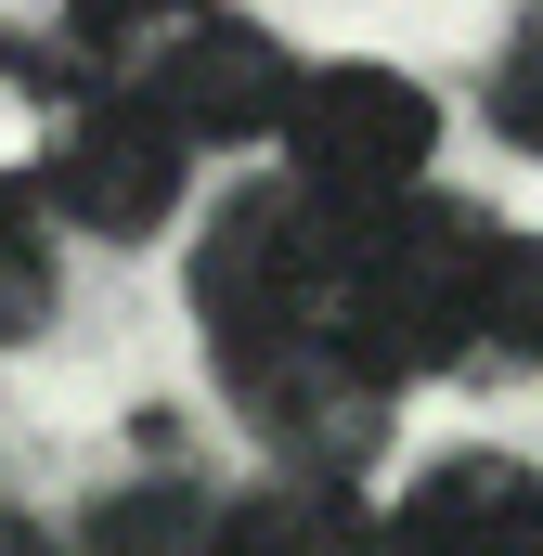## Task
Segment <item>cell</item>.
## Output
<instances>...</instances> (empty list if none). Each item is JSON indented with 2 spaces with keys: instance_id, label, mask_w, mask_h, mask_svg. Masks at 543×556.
<instances>
[{
  "instance_id": "4",
  "label": "cell",
  "mask_w": 543,
  "mask_h": 556,
  "mask_svg": "<svg viewBox=\"0 0 543 556\" xmlns=\"http://www.w3.org/2000/svg\"><path fill=\"white\" fill-rule=\"evenodd\" d=\"M298 78L311 65H285V39H260V26H233V13H207L155 78H142V104L168 117V130L194 142H285V117H298Z\"/></svg>"
},
{
  "instance_id": "12",
  "label": "cell",
  "mask_w": 543,
  "mask_h": 556,
  "mask_svg": "<svg viewBox=\"0 0 543 556\" xmlns=\"http://www.w3.org/2000/svg\"><path fill=\"white\" fill-rule=\"evenodd\" d=\"M492 117H505V142L543 155V0L518 13V39H505V65H492Z\"/></svg>"
},
{
  "instance_id": "9",
  "label": "cell",
  "mask_w": 543,
  "mask_h": 556,
  "mask_svg": "<svg viewBox=\"0 0 543 556\" xmlns=\"http://www.w3.org/2000/svg\"><path fill=\"white\" fill-rule=\"evenodd\" d=\"M479 350L543 363V233H492L479 247Z\"/></svg>"
},
{
  "instance_id": "8",
  "label": "cell",
  "mask_w": 543,
  "mask_h": 556,
  "mask_svg": "<svg viewBox=\"0 0 543 556\" xmlns=\"http://www.w3.org/2000/svg\"><path fill=\"white\" fill-rule=\"evenodd\" d=\"M220 556H376V531H363L337 492L285 479V492H247V505H220Z\"/></svg>"
},
{
  "instance_id": "10",
  "label": "cell",
  "mask_w": 543,
  "mask_h": 556,
  "mask_svg": "<svg viewBox=\"0 0 543 556\" xmlns=\"http://www.w3.org/2000/svg\"><path fill=\"white\" fill-rule=\"evenodd\" d=\"M52 117H65V91H52L39 65H13V52H0V194H39Z\"/></svg>"
},
{
  "instance_id": "7",
  "label": "cell",
  "mask_w": 543,
  "mask_h": 556,
  "mask_svg": "<svg viewBox=\"0 0 543 556\" xmlns=\"http://www.w3.org/2000/svg\"><path fill=\"white\" fill-rule=\"evenodd\" d=\"M78 556H220V505L194 479H130V492L91 505Z\"/></svg>"
},
{
  "instance_id": "6",
  "label": "cell",
  "mask_w": 543,
  "mask_h": 556,
  "mask_svg": "<svg viewBox=\"0 0 543 556\" xmlns=\"http://www.w3.org/2000/svg\"><path fill=\"white\" fill-rule=\"evenodd\" d=\"M207 13H220V0H65V52H78L104 91H142Z\"/></svg>"
},
{
  "instance_id": "1",
  "label": "cell",
  "mask_w": 543,
  "mask_h": 556,
  "mask_svg": "<svg viewBox=\"0 0 543 556\" xmlns=\"http://www.w3.org/2000/svg\"><path fill=\"white\" fill-rule=\"evenodd\" d=\"M337 207L272 181V194H233L194 247V324H207V363L260 402L272 427H350L376 389L363 363L337 350Z\"/></svg>"
},
{
  "instance_id": "3",
  "label": "cell",
  "mask_w": 543,
  "mask_h": 556,
  "mask_svg": "<svg viewBox=\"0 0 543 556\" xmlns=\"http://www.w3.org/2000/svg\"><path fill=\"white\" fill-rule=\"evenodd\" d=\"M181 168H194V142L168 130L142 91H65L52 155H39V207L78 220V233H104V247H130V233H155L181 207Z\"/></svg>"
},
{
  "instance_id": "5",
  "label": "cell",
  "mask_w": 543,
  "mask_h": 556,
  "mask_svg": "<svg viewBox=\"0 0 543 556\" xmlns=\"http://www.w3.org/2000/svg\"><path fill=\"white\" fill-rule=\"evenodd\" d=\"M376 556H543V479L505 453H453L376 518Z\"/></svg>"
},
{
  "instance_id": "13",
  "label": "cell",
  "mask_w": 543,
  "mask_h": 556,
  "mask_svg": "<svg viewBox=\"0 0 543 556\" xmlns=\"http://www.w3.org/2000/svg\"><path fill=\"white\" fill-rule=\"evenodd\" d=\"M0 556H52V544H39V531H13V518H0Z\"/></svg>"
},
{
  "instance_id": "2",
  "label": "cell",
  "mask_w": 543,
  "mask_h": 556,
  "mask_svg": "<svg viewBox=\"0 0 543 556\" xmlns=\"http://www.w3.org/2000/svg\"><path fill=\"white\" fill-rule=\"evenodd\" d=\"M427 142H440V117L389 65H311L298 78V117H285L298 194H324L337 220H376V207L427 194Z\"/></svg>"
},
{
  "instance_id": "11",
  "label": "cell",
  "mask_w": 543,
  "mask_h": 556,
  "mask_svg": "<svg viewBox=\"0 0 543 556\" xmlns=\"http://www.w3.org/2000/svg\"><path fill=\"white\" fill-rule=\"evenodd\" d=\"M39 324H52V247H39L26 194H0V350L39 337Z\"/></svg>"
}]
</instances>
